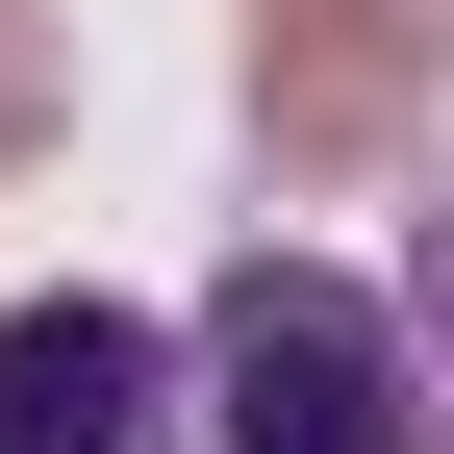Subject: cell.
<instances>
[{
  "instance_id": "1",
  "label": "cell",
  "mask_w": 454,
  "mask_h": 454,
  "mask_svg": "<svg viewBox=\"0 0 454 454\" xmlns=\"http://www.w3.org/2000/svg\"><path fill=\"white\" fill-rule=\"evenodd\" d=\"M202 429L227 454H429V379H404V303L379 278H328V253H253L202 303Z\"/></svg>"
},
{
  "instance_id": "2",
  "label": "cell",
  "mask_w": 454,
  "mask_h": 454,
  "mask_svg": "<svg viewBox=\"0 0 454 454\" xmlns=\"http://www.w3.org/2000/svg\"><path fill=\"white\" fill-rule=\"evenodd\" d=\"M0 454H202V379L152 303H0Z\"/></svg>"
},
{
  "instance_id": "3",
  "label": "cell",
  "mask_w": 454,
  "mask_h": 454,
  "mask_svg": "<svg viewBox=\"0 0 454 454\" xmlns=\"http://www.w3.org/2000/svg\"><path fill=\"white\" fill-rule=\"evenodd\" d=\"M404 76H429V0H253L278 177H379V152H404Z\"/></svg>"
},
{
  "instance_id": "4",
  "label": "cell",
  "mask_w": 454,
  "mask_h": 454,
  "mask_svg": "<svg viewBox=\"0 0 454 454\" xmlns=\"http://www.w3.org/2000/svg\"><path fill=\"white\" fill-rule=\"evenodd\" d=\"M51 101H76V51H51V0H0V152H26Z\"/></svg>"
},
{
  "instance_id": "5",
  "label": "cell",
  "mask_w": 454,
  "mask_h": 454,
  "mask_svg": "<svg viewBox=\"0 0 454 454\" xmlns=\"http://www.w3.org/2000/svg\"><path fill=\"white\" fill-rule=\"evenodd\" d=\"M404 379H429V454H454V227H429V278H404Z\"/></svg>"
}]
</instances>
